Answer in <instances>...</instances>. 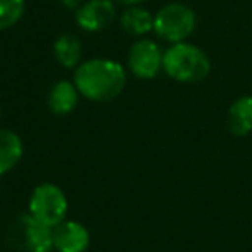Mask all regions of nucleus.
Segmentation results:
<instances>
[{"label":"nucleus","instance_id":"1","mask_svg":"<svg viewBox=\"0 0 252 252\" xmlns=\"http://www.w3.org/2000/svg\"><path fill=\"white\" fill-rule=\"evenodd\" d=\"M73 83L81 97L92 102H109L125 90L126 71L118 61L95 57L83 61L74 69Z\"/></svg>","mask_w":252,"mask_h":252},{"label":"nucleus","instance_id":"2","mask_svg":"<svg viewBox=\"0 0 252 252\" xmlns=\"http://www.w3.org/2000/svg\"><path fill=\"white\" fill-rule=\"evenodd\" d=\"M162 69L175 81L197 83L209 74L211 63L199 47L180 42L166 49L164 57H162Z\"/></svg>","mask_w":252,"mask_h":252},{"label":"nucleus","instance_id":"3","mask_svg":"<svg viewBox=\"0 0 252 252\" xmlns=\"http://www.w3.org/2000/svg\"><path fill=\"white\" fill-rule=\"evenodd\" d=\"M195 30V12L185 4L173 2L158 11L154 16V32L168 43L185 42Z\"/></svg>","mask_w":252,"mask_h":252},{"label":"nucleus","instance_id":"4","mask_svg":"<svg viewBox=\"0 0 252 252\" xmlns=\"http://www.w3.org/2000/svg\"><path fill=\"white\" fill-rule=\"evenodd\" d=\"M30 216L56 228L67 216V197L54 183H42L35 187L30 197Z\"/></svg>","mask_w":252,"mask_h":252},{"label":"nucleus","instance_id":"5","mask_svg":"<svg viewBox=\"0 0 252 252\" xmlns=\"http://www.w3.org/2000/svg\"><path fill=\"white\" fill-rule=\"evenodd\" d=\"M164 52L156 42L142 38L135 42L128 50V69L140 80H152L162 69Z\"/></svg>","mask_w":252,"mask_h":252},{"label":"nucleus","instance_id":"6","mask_svg":"<svg viewBox=\"0 0 252 252\" xmlns=\"http://www.w3.org/2000/svg\"><path fill=\"white\" fill-rule=\"evenodd\" d=\"M118 16L116 4L111 0H88L74 11L76 25L88 33L105 30Z\"/></svg>","mask_w":252,"mask_h":252},{"label":"nucleus","instance_id":"7","mask_svg":"<svg viewBox=\"0 0 252 252\" xmlns=\"http://www.w3.org/2000/svg\"><path fill=\"white\" fill-rule=\"evenodd\" d=\"M90 233L87 226L73 220H64L54 228V249L57 252H87Z\"/></svg>","mask_w":252,"mask_h":252},{"label":"nucleus","instance_id":"8","mask_svg":"<svg viewBox=\"0 0 252 252\" xmlns=\"http://www.w3.org/2000/svg\"><path fill=\"white\" fill-rule=\"evenodd\" d=\"M25 240L30 252H52L54 251V228L40 223L33 216L26 214L23 218Z\"/></svg>","mask_w":252,"mask_h":252},{"label":"nucleus","instance_id":"9","mask_svg":"<svg viewBox=\"0 0 252 252\" xmlns=\"http://www.w3.org/2000/svg\"><path fill=\"white\" fill-rule=\"evenodd\" d=\"M80 100V92L73 81L61 80L52 87L49 94V107L54 114L66 116L73 112Z\"/></svg>","mask_w":252,"mask_h":252},{"label":"nucleus","instance_id":"10","mask_svg":"<svg viewBox=\"0 0 252 252\" xmlns=\"http://www.w3.org/2000/svg\"><path fill=\"white\" fill-rule=\"evenodd\" d=\"M23 158V140L12 130L0 128V176L18 166Z\"/></svg>","mask_w":252,"mask_h":252},{"label":"nucleus","instance_id":"11","mask_svg":"<svg viewBox=\"0 0 252 252\" xmlns=\"http://www.w3.org/2000/svg\"><path fill=\"white\" fill-rule=\"evenodd\" d=\"M228 130L237 137H245L252 131V97H240L231 104L226 116Z\"/></svg>","mask_w":252,"mask_h":252},{"label":"nucleus","instance_id":"12","mask_svg":"<svg viewBox=\"0 0 252 252\" xmlns=\"http://www.w3.org/2000/svg\"><path fill=\"white\" fill-rule=\"evenodd\" d=\"M81 54H83L81 42L73 33H64L54 43V56H56L57 63L67 69H76L80 66Z\"/></svg>","mask_w":252,"mask_h":252},{"label":"nucleus","instance_id":"13","mask_svg":"<svg viewBox=\"0 0 252 252\" xmlns=\"http://www.w3.org/2000/svg\"><path fill=\"white\" fill-rule=\"evenodd\" d=\"M121 26L130 35H147L149 32H154V16L140 5H131L121 14Z\"/></svg>","mask_w":252,"mask_h":252},{"label":"nucleus","instance_id":"14","mask_svg":"<svg viewBox=\"0 0 252 252\" xmlns=\"http://www.w3.org/2000/svg\"><path fill=\"white\" fill-rule=\"evenodd\" d=\"M26 9V0H0V32L19 23Z\"/></svg>","mask_w":252,"mask_h":252},{"label":"nucleus","instance_id":"15","mask_svg":"<svg viewBox=\"0 0 252 252\" xmlns=\"http://www.w3.org/2000/svg\"><path fill=\"white\" fill-rule=\"evenodd\" d=\"M111 2H114L116 5H125V7H131V5L142 4V2H145V0H111Z\"/></svg>","mask_w":252,"mask_h":252},{"label":"nucleus","instance_id":"16","mask_svg":"<svg viewBox=\"0 0 252 252\" xmlns=\"http://www.w3.org/2000/svg\"><path fill=\"white\" fill-rule=\"evenodd\" d=\"M81 2H83V0H61V4H63L64 7H66V9H73V11H76V9L80 7Z\"/></svg>","mask_w":252,"mask_h":252},{"label":"nucleus","instance_id":"17","mask_svg":"<svg viewBox=\"0 0 252 252\" xmlns=\"http://www.w3.org/2000/svg\"><path fill=\"white\" fill-rule=\"evenodd\" d=\"M0 114H2V107H0Z\"/></svg>","mask_w":252,"mask_h":252}]
</instances>
